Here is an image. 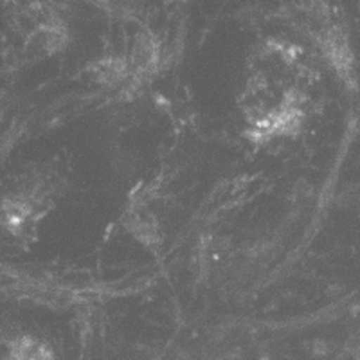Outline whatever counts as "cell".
I'll use <instances>...</instances> for the list:
<instances>
[{"label":"cell","instance_id":"7a4b0ae2","mask_svg":"<svg viewBox=\"0 0 360 360\" xmlns=\"http://www.w3.org/2000/svg\"><path fill=\"white\" fill-rule=\"evenodd\" d=\"M69 166L47 160L24 169L0 193V234L29 245L65 197Z\"/></svg>","mask_w":360,"mask_h":360},{"label":"cell","instance_id":"6da1fadb","mask_svg":"<svg viewBox=\"0 0 360 360\" xmlns=\"http://www.w3.org/2000/svg\"><path fill=\"white\" fill-rule=\"evenodd\" d=\"M317 76L295 44L269 40L254 51L238 92L243 139L254 150H279L307 130Z\"/></svg>","mask_w":360,"mask_h":360},{"label":"cell","instance_id":"3957f363","mask_svg":"<svg viewBox=\"0 0 360 360\" xmlns=\"http://www.w3.org/2000/svg\"><path fill=\"white\" fill-rule=\"evenodd\" d=\"M164 67L162 41L148 29L134 34L127 49L105 54L89 65L90 79L101 92L124 101L152 85Z\"/></svg>","mask_w":360,"mask_h":360},{"label":"cell","instance_id":"277c9868","mask_svg":"<svg viewBox=\"0 0 360 360\" xmlns=\"http://www.w3.org/2000/svg\"><path fill=\"white\" fill-rule=\"evenodd\" d=\"M0 360H58L53 346L47 340L31 333H20L6 342Z\"/></svg>","mask_w":360,"mask_h":360}]
</instances>
